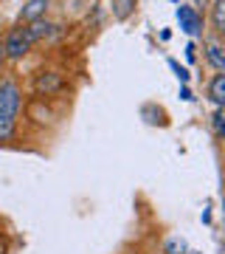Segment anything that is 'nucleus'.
Here are the masks:
<instances>
[{"label": "nucleus", "instance_id": "nucleus-1", "mask_svg": "<svg viewBox=\"0 0 225 254\" xmlns=\"http://www.w3.org/2000/svg\"><path fill=\"white\" fill-rule=\"evenodd\" d=\"M23 113V85L11 73H0V144L17 138Z\"/></svg>", "mask_w": 225, "mask_h": 254}, {"label": "nucleus", "instance_id": "nucleus-2", "mask_svg": "<svg viewBox=\"0 0 225 254\" xmlns=\"http://www.w3.org/2000/svg\"><path fill=\"white\" fill-rule=\"evenodd\" d=\"M31 48H34V43H31L26 26H20V23L14 28H9L6 37H3V54H6V63H20V60H26Z\"/></svg>", "mask_w": 225, "mask_h": 254}, {"label": "nucleus", "instance_id": "nucleus-3", "mask_svg": "<svg viewBox=\"0 0 225 254\" xmlns=\"http://www.w3.org/2000/svg\"><path fill=\"white\" fill-rule=\"evenodd\" d=\"M65 88V76L59 71H40L34 73V93L37 96H54Z\"/></svg>", "mask_w": 225, "mask_h": 254}, {"label": "nucleus", "instance_id": "nucleus-4", "mask_svg": "<svg viewBox=\"0 0 225 254\" xmlns=\"http://www.w3.org/2000/svg\"><path fill=\"white\" fill-rule=\"evenodd\" d=\"M178 23H180V31H186L189 37H200L203 34V17L197 14V9H191V6H178Z\"/></svg>", "mask_w": 225, "mask_h": 254}, {"label": "nucleus", "instance_id": "nucleus-5", "mask_svg": "<svg viewBox=\"0 0 225 254\" xmlns=\"http://www.w3.org/2000/svg\"><path fill=\"white\" fill-rule=\"evenodd\" d=\"M51 3H54V0H26L23 9H20V14H17V23L20 26H28V23H34V20L45 17L48 9H51Z\"/></svg>", "mask_w": 225, "mask_h": 254}, {"label": "nucleus", "instance_id": "nucleus-6", "mask_svg": "<svg viewBox=\"0 0 225 254\" xmlns=\"http://www.w3.org/2000/svg\"><path fill=\"white\" fill-rule=\"evenodd\" d=\"M26 31H28V37H31V43H43V40H51V37L59 31V26H54L48 17H40V20H34V23H28L26 26Z\"/></svg>", "mask_w": 225, "mask_h": 254}, {"label": "nucleus", "instance_id": "nucleus-7", "mask_svg": "<svg viewBox=\"0 0 225 254\" xmlns=\"http://www.w3.org/2000/svg\"><path fill=\"white\" fill-rule=\"evenodd\" d=\"M203 48H206L208 65H211L217 73H225V46H223V43H217V40H206Z\"/></svg>", "mask_w": 225, "mask_h": 254}, {"label": "nucleus", "instance_id": "nucleus-8", "mask_svg": "<svg viewBox=\"0 0 225 254\" xmlns=\"http://www.w3.org/2000/svg\"><path fill=\"white\" fill-rule=\"evenodd\" d=\"M206 93H208V99H211V105L225 108V73H214V76H211Z\"/></svg>", "mask_w": 225, "mask_h": 254}, {"label": "nucleus", "instance_id": "nucleus-9", "mask_svg": "<svg viewBox=\"0 0 225 254\" xmlns=\"http://www.w3.org/2000/svg\"><path fill=\"white\" fill-rule=\"evenodd\" d=\"M135 6H138V0H113L110 9H113V17L124 23V20H130L135 14Z\"/></svg>", "mask_w": 225, "mask_h": 254}, {"label": "nucleus", "instance_id": "nucleus-10", "mask_svg": "<svg viewBox=\"0 0 225 254\" xmlns=\"http://www.w3.org/2000/svg\"><path fill=\"white\" fill-rule=\"evenodd\" d=\"M211 28L220 37H225V0H214L211 6Z\"/></svg>", "mask_w": 225, "mask_h": 254}, {"label": "nucleus", "instance_id": "nucleus-11", "mask_svg": "<svg viewBox=\"0 0 225 254\" xmlns=\"http://www.w3.org/2000/svg\"><path fill=\"white\" fill-rule=\"evenodd\" d=\"M163 254H200V252L189 249V243H186L183 237H169V240L163 243Z\"/></svg>", "mask_w": 225, "mask_h": 254}, {"label": "nucleus", "instance_id": "nucleus-12", "mask_svg": "<svg viewBox=\"0 0 225 254\" xmlns=\"http://www.w3.org/2000/svg\"><path fill=\"white\" fill-rule=\"evenodd\" d=\"M211 127H214V133L220 141H225V108H217L214 116H211Z\"/></svg>", "mask_w": 225, "mask_h": 254}, {"label": "nucleus", "instance_id": "nucleus-13", "mask_svg": "<svg viewBox=\"0 0 225 254\" xmlns=\"http://www.w3.org/2000/svg\"><path fill=\"white\" fill-rule=\"evenodd\" d=\"M169 68L175 71V76L180 79V85H189V79H191V73H189V68H183V65L178 63V60H172L169 57Z\"/></svg>", "mask_w": 225, "mask_h": 254}, {"label": "nucleus", "instance_id": "nucleus-14", "mask_svg": "<svg viewBox=\"0 0 225 254\" xmlns=\"http://www.w3.org/2000/svg\"><path fill=\"white\" fill-rule=\"evenodd\" d=\"M186 60H189V63H194V60H197V48H194V43H189V46H186Z\"/></svg>", "mask_w": 225, "mask_h": 254}, {"label": "nucleus", "instance_id": "nucleus-15", "mask_svg": "<svg viewBox=\"0 0 225 254\" xmlns=\"http://www.w3.org/2000/svg\"><path fill=\"white\" fill-rule=\"evenodd\" d=\"M180 99H183V102H191V99H194V96H191V91L186 88V85L180 88Z\"/></svg>", "mask_w": 225, "mask_h": 254}, {"label": "nucleus", "instance_id": "nucleus-16", "mask_svg": "<svg viewBox=\"0 0 225 254\" xmlns=\"http://www.w3.org/2000/svg\"><path fill=\"white\" fill-rule=\"evenodd\" d=\"M3 68H6V54H3V40H0V73H3Z\"/></svg>", "mask_w": 225, "mask_h": 254}, {"label": "nucleus", "instance_id": "nucleus-17", "mask_svg": "<svg viewBox=\"0 0 225 254\" xmlns=\"http://www.w3.org/2000/svg\"><path fill=\"white\" fill-rule=\"evenodd\" d=\"M0 254H6V246H3V240H0Z\"/></svg>", "mask_w": 225, "mask_h": 254}]
</instances>
